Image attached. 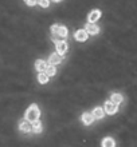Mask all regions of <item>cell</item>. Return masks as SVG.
<instances>
[{"instance_id":"obj_9","label":"cell","mask_w":137,"mask_h":147,"mask_svg":"<svg viewBox=\"0 0 137 147\" xmlns=\"http://www.w3.org/2000/svg\"><path fill=\"white\" fill-rule=\"evenodd\" d=\"M100 16H101V11H98V9H94L89 13V22L91 23H95L98 19H100Z\"/></svg>"},{"instance_id":"obj_16","label":"cell","mask_w":137,"mask_h":147,"mask_svg":"<svg viewBox=\"0 0 137 147\" xmlns=\"http://www.w3.org/2000/svg\"><path fill=\"white\" fill-rule=\"evenodd\" d=\"M114 140L112 139V138H106V139L102 140V146L104 147H113L114 146Z\"/></svg>"},{"instance_id":"obj_17","label":"cell","mask_w":137,"mask_h":147,"mask_svg":"<svg viewBox=\"0 0 137 147\" xmlns=\"http://www.w3.org/2000/svg\"><path fill=\"white\" fill-rule=\"evenodd\" d=\"M58 35L61 36V38H66L67 36V28L66 27H59V32H58Z\"/></svg>"},{"instance_id":"obj_2","label":"cell","mask_w":137,"mask_h":147,"mask_svg":"<svg viewBox=\"0 0 137 147\" xmlns=\"http://www.w3.org/2000/svg\"><path fill=\"white\" fill-rule=\"evenodd\" d=\"M118 110V105L117 103H114L113 100H109L105 103V112L106 114H109V115H113L116 114Z\"/></svg>"},{"instance_id":"obj_11","label":"cell","mask_w":137,"mask_h":147,"mask_svg":"<svg viewBox=\"0 0 137 147\" xmlns=\"http://www.w3.org/2000/svg\"><path fill=\"white\" fill-rule=\"evenodd\" d=\"M35 68H36V71H39V72H44L47 68V63L44 62V60H36Z\"/></svg>"},{"instance_id":"obj_20","label":"cell","mask_w":137,"mask_h":147,"mask_svg":"<svg viewBox=\"0 0 137 147\" xmlns=\"http://www.w3.org/2000/svg\"><path fill=\"white\" fill-rule=\"evenodd\" d=\"M52 1H61V0H52Z\"/></svg>"},{"instance_id":"obj_7","label":"cell","mask_w":137,"mask_h":147,"mask_svg":"<svg viewBox=\"0 0 137 147\" xmlns=\"http://www.w3.org/2000/svg\"><path fill=\"white\" fill-rule=\"evenodd\" d=\"M85 30H86L89 34H91V35H95V34H98V32H100V28L95 26V23H91V22H89V23L86 24Z\"/></svg>"},{"instance_id":"obj_13","label":"cell","mask_w":137,"mask_h":147,"mask_svg":"<svg viewBox=\"0 0 137 147\" xmlns=\"http://www.w3.org/2000/svg\"><path fill=\"white\" fill-rule=\"evenodd\" d=\"M44 72H46L48 76H54L55 74H57V68H55L54 64H50V66H47V68H46Z\"/></svg>"},{"instance_id":"obj_12","label":"cell","mask_w":137,"mask_h":147,"mask_svg":"<svg viewBox=\"0 0 137 147\" xmlns=\"http://www.w3.org/2000/svg\"><path fill=\"white\" fill-rule=\"evenodd\" d=\"M32 131L36 132V134H39L42 131V123L39 122V119L35 120V122H32Z\"/></svg>"},{"instance_id":"obj_18","label":"cell","mask_w":137,"mask_h":147,"mask_svg":"<svg viewBox=\"0 0 137 147\" xmlns=\"http://www.w3.org/2000/svg\"><path fill=\"white\" fill-rule=\"evenodd\" d=\"M38 4H39L42 8H47L50 5V0H38Z\"/></svg>"},{"instance_id":"obj_4","label":"cell","mask_w":137,"mask_h":147,"mask_svg":"<svg viewBox=\"0 0 137 147\" xmlns=\"http://www.w3.org/2000/svg\"><path fill=\"white\" fill-rule=\"evenodd\" d=\"M61 62H62V55L58 54V52L50 55V58H48V63H50V64H54V66L59 64Z\"/></svg>"},{"instance_id":"obj_14","label":"cell","mask_w":137,"mask_h":147,"mask_svg":"<svg viewBox=\"0 0 137 147\" xmlns=\"http://www.w3.org/2000/svg\"><path fill=\"white\" fill-rule=\"evenodd\" d=\"M38 80H39V83L44 84V83L48 82V75H47L46 72H39V75H38Z\"/></svg>"},{"instance_id":"obj_10","label":"cell","mask_w":137,"mask_h":147,"mask_svg":"<svg viewBox=\"0 0 137 147\" xmlns=\"http://www.w3.org/2000/svg\"><path fill=\"white\" fill-rule=\"evenodd\" d=\"M91 114L94 115L95 119H101V118H104V115H105V110L101 109V107H95V109L91 111Z\"/></svg>"},{"instance_id":"obj_6","label":"cell","mask_w":137,"mask_h":147,"mask_svg":"<svg viewBox=\"0 0 137 147\" xmlns=\"http://www.w3.org/2000/svg\"><path fill=\"white\" fill-rule=\"evenodd\" d=\"M87 35H89V32L86 30H78V31L75 32V39L78 42H85L87 39Z\"/></svg>"},{"instance_id":"obj_1","label":"cell","mask_w":137,"mask_h":147,"mask_svg":"<svg viewBox=\"0 0 137 147\" xmlns=\"http://www.w3.org/2000/svg\"><path fill=\"white\" fill-rule=\"evenodd\" d=\"M40 116V111L38 109V106L36 105H32L28 107V110L26 111V119L30 120V122H35V120L39 119Z\"/></svg>"},{"instance_id":"obj_15","label":"cell","mask_w":137,"mask_h":147,"mask_svg":"<svg viewBox=\"0 0 137 147\" xmlns=\"http://www.w3.org/2000/svg\"><path fill=\"white\" fill-rule=\"evenodd\" d=\"M122 99H124V98H122L121 94H112V96H110V100H113L114 103H117V105L121 103Z\"/></svg>"},{"instance_id":"obj_5","label":"cell","mask_w":137,"mask_h":147,"mask_svg":"<svg viewBox=\"0 0 137 147\" xmlns=\"http://www.w3.org/2000/svg\"><path fill=\"white\" fill-rule=\"evenodd\" d=\"M19 128L22 130V131H24V132L31 131L32 130V122H30V120H27V119L23 120V122H20Z\"/></svg>"},{"instance_id":"obj_8","label":"cell","mask_w":137,"mask_h":147,"mask_svg":"<svg viewBox=\"0 0 137 147\" xmlns=\"http://www.w3.org/2000/svg\"><path fill=\"white\" fill-rule=\"evenodd\" d=\"M94 119H95V118H94V115L91 114V112H85V114L82 115V122L85 124H91Z\"/></svg>"},{"instance_id":"obj_3","label":"cell","mask_w":137,"mask_h":147,"mask_svg":"<svg viewBox=\"0 0 137 147\" xmlns=\"http://www.w3.org/2000/svg\"><path fill=\"white\" fill-rule=\"evenodd\" d=\"M55 46H57V52L61 55H65L67 51V44L63 40H58V42H55Z\"/></svg>"},{"instance_id":"obj_19","label":"cell","mask_w":137,"mask_h":147,"mask_svg":"<svg viewBox=\"0 0 137 147\" xmlns=\"http://www.w3.org/2000/svg\"><path fill=\"white\" fill-rule=\"evenodd\" d=\"M24 1H26V4H28V5H35L36 3H38V0H24Z\"/></svg>"}]
</instances>
